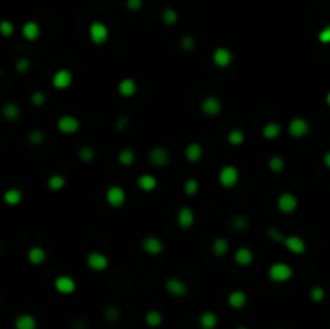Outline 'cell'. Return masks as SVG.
<instances>
[{
	"instance_id": "cell-1",
	"label": "cell",
	"mask_w": 330,
	"mask_h": 329,
	"mask_svg": "<svg viewBox=\"0 0 330 329\" xmlns=\"http://www.w3.org/2000/svg\"><path fill=\"white\" fill-rule=\"evenodd\" d=\"M293 274H295V271H293L292 265H289L287 261H274L267 268V278L272 284L289 283L293 278Z\"/></svg>"
},
{
	"instance_id": "cell-2",
	"label": "cell",
	"mask_w": 330,
	"mask_h": 329,
	"mask_svg": "<svg viewBox=\"0 0 330 329\" xmlns=\"http://www.w3.org/2000/svg\"><path fill=\"white\" fill-rule=\"evenodd\" d=\"M240 181V169L235 164H224L218 173V182L224 189H234Z\"/></svg>"
},
{
	"instance_id": "cell-3",
	"label": "cell",
	"mask_w": 330,
	"mask_h": 329,
	"mask_svg": "<svg viewBox=\"0 0 330 329\" xmlns=\"http://www.w3.org/2000/svg\"><path fill=\"white\" fill-rule=\"evenodd\" d=\"M105 200L108 206H111V208H123L127 202V194H126V189L121 187L118 184H113L110 186L107 191H105Z\"/></svg>"
},
{
	"instance_id": "cell-4",
	"label": "cell",
	"mask_w": 330,
	"mask_h": 329,
	"mask_svg": "<svg viewBox=\"0 0 330 329\" xmlns=\"http://www.w3.org/2000/svg\"><path fill=\"white\" fill-rule=\"evenodd\" d=\"M87 34L94 45H103L110 39V28L102 21H92L87 29Z\"/></svg>"
},
{
	"instance_id": "cell-5",
	"label": "cell",
	"mask_w": 330,
	"mask_h": 329,
	"mask_svg": "<svg viewBox=\"0 0 330 329\" xmlns=\"http://www.w3.org/2000/svg\"><path fill=\"white\" fill-rule=\"evenodd\" d=\"M309 132H311V126L308 123V120L303 117L292 118L289 121V124H287V134H289L292 139H303L306 137Z\"/></svg>"
},
{
	"instance_id": "cell-6",
	"label": "cell",
	"mask_w": 330,
	"mask_h": 329,
	"mask_svg": "<svg viewBox=\"0 0 330 329\" xmlns=\"http://www.w3.org/2000/svg\"><path fill=\"white\" fill-rule=\"evenodd\" d=\"M85 265L90 271L94 273H103L110 268V258L103 252L92 250L85 255Z\"/></svg>"
},
{
	"instance_id": "cell-7",
	"label": "cell",
	"mask_w": 330,
	"mask_h": 329,
	"mask_svg": "<svg viewBox=\"0 0 330 329\" xmlns=\"http://www.w3.org/2000/svg\"><path fill=\"white\" fill-rule=\"evenodd\" d=\"M276 206L284 215H293L298 210L299 200L293 192H282L276 200Z\"/></svg>"
},
{
	"instance_id": "cell-8",
	"label": "cell",
	"mask_w": 330,
	"mask_h": 329,
	"mask_svg": "<svg viewBox=\"0 0 330 329\" xmlns=\"http://www.w3.org/2000/svg\"><path fill=\"white\" fill-rule=\"evenodd\" d=\"M211 62L219 70H225L234 63V52L229 47H216L211 53Z\"/></svg>"
},
{
	"instance_id": "cell-9",
	"label": "cell",
	"mask_w": 330,
	"mask_h": 329,
	"mask_svg": "<svg viewBox=\"0 0 330 329\" xmlns=\"http://www.w3.org/2000/svg\"><path fill=\"white\" fill-rule=\"evenodd\" d=\"M169 162H171V152L166 147H163V145H155V147L150 149L148 163L153 168L161 169V168L166 166Z\"/></svg>"
},
{
	"instance_id": "cell-10",
	"label": "cell",
	"mask_w": 330,
	"mask_h": 329,
	"mask_svg": "<svg viewBox=\"0 0 330 329\" xmlns=\"http://www.w3.org/2000/svg\"><path fill=\"white\" fill-rule=\"evenodd\" d=\"M200 112L208 118H216L222 112V102L216 95H206L200 102Z\"/></svg>"
},
{
	"instance_id": "cell-11",
	"label": "cell",
	"mask_w": 330,
	"mask_h": 329,
	"mask_svg": "<svg viewBox=\"0 0 330 329\" xmlns=\"http://www.w3.org/2000/svg\"><path fill=\"white\" fill-rule=\"evenodd\" d=\"M52 87L55 90H66L73 86L74 82V76H73V71L68 68H60L53 73V76L50 79Z\"/></svg>"
},
{
	"instance_id": "cell-12",
	"label": "cell",
	"mask_w": 330,
	"mask_h": 329,
	"mask_svg": "<svg viewBox=\"0 0 330 329\" xmlns=\"http://www.w3.org/2000/svg\"><path fill=\"white\" fill-rule=\"evenodd\" d=\"M140 248L148 257H160L164 252V242L158 236H145L140 241Z\"/></svg>"
},
{
	"instance_id": "cell-13",
	"label": "cell",
	"mask_w": 330,
	"mask_h": 329,
	"mask_svg": "<svg viewBox=\"0 0 330 329\" xmlns=\"http://www.w3.org/2000/svg\"><path fill=\"white\" fill-rule=\"evenodd\" d=\"M53 289L62 295H73L77 289V283L70 274H58L53 279Z\"/></svg>"
},
{
	"instance_id": "cell-14",
	"label": "cell",
	"mask_w": 330,
	"mask_h": 329,
	"mask_svg": "<svg viewBox=\"0 0 330 329\" xmlns=\"http://www.w3.org/2000/svg\"><path fill=\"white\" fill-rule=\"evenodd\" d=\"M57 129L63 136H73V134L79 132V129H81V121L74 115H63V117L57 120Z\"/></svg>"
},
{
	"instance_id": "cell-15",
	"label": "cell",
	"mask_w": 330,
	"mask_h": 329,
	"mask_svg": "<svg viewBox=\"0 0 330 329\" xmlns=\"http://www.w3.org/2000/svg\"><path fill=\"white\" fill-rule=\"evenodd\" d=\"M164 289H166L168 294L174 298H184L188 294L187 283L176 276H169L166 281H164Z\"/></svg>"
},
{
	"instance_id": "cell-16",
	"label": "cell",
	"mask_w": 330,
	"mask_h": 329,
	"mask_svg": "<svg viewBox=\"0 0 330 329\" xmlns=\"http://www.w3.org/2000/svg\"><path fill=\"white\" fill-rule=\"evenodd\" d=\"M282 246L293 255H304L308 250L306 241H304L301 236H296V234L285 236L284 241H282Z\"/></svg>"
},
{
	"instance_id": "cell-17",
	"label": "cell",
	"mask_w": 330,
	"mask_h": 329,
	"mask_svg": "<svg viewBox=\"0 0 330 329\" xmlns=\"http://www.w3.org/2000/svg\"><path fill=\"white\" fill-rule=\"evenodd\" d=\"M195 211L190 206H181L176 213V223L182 231H190L195 224Z\"/></svg>"
},
{
	"instance_id": "cell-18",
	"label": "cell",
	"mask_w": 330,
	"mask_h": 329,
	"mask_svg": "<svg viewBox=\"0 0 330 329\" xmlns=\"http://www.w3.org/2000/svg\"><path fill=\"white\" fill-rule=\"evenodd\" d=\"M116 90H118V94L123 97V99H131V97H134L139 92V84L134 78L126 76L123 79H119Z\"/></svg>"
},
{
	"instance_id": "cell-19",
	"label": "cell",
	"mask_w": 330,
	"mask_h": 329,
	"mask_svg": "<svg viewBox=\"0 0 330 329\" xmlns=\"http://www.w3.org/2000/svg\"><path fill=\"white\" fill-rule=\"evenodd\" d=\"M136 184H137V187H139V191H142V192H145V194H150V192L156 191V187H158V179H156V176H155V174H151V173H142V174H139V176H137Z\"/></svg>"
},
{
	"instance_id": "cell-20",
	"label": "cell",
	"mask_w": 330,
	"mask_h": 329,
	"mask_svg": "<svg viewBox=\"0 0 330 329\" xmlns=\"http://www.w3.org/2000/svg\"><path fill=\"white\" fill-rule=\"evenodd\" d=\"M248 303V295L245 290L242 289H234L229 292L227 295V305L232 308V310H242L245 308Z\"/></svg>"
},
{
	"instance_id": "cell-21",
	"label": "cell",
	"mask_w": 330,
	"mask_h": 329,
	"mask_svg": "<svg viewBox=\"0 0 330 329\" xmlns=\"http://www.w3.org/2000/svg\"><path fill=\"white\" fill-rule=\"evenodd\" d=\"M284 132V126L279 123V121H267V123L262 126L261 136L264 141H276Z\"/></svg>"
},
{
	"instance_id": "cell-22",
	"label": "cell",
	"mask_w": 330,
	"mask_h": 329,
	"mask_svg": "<svg viewBox=\"0 0 330 329\" xmlns=\"http://www.w3.org/2000/svg\"><path fill=\"white\" fill-rule=\"evenodd\" d=\"M40 34H42V29H40V24L36 23V21H26L21 26V36L24 41L28 42H36L40 39Z\"/></svg>"
},
{
	"instance_id": "cell-23",
	"label": "cell",
	"mask_w": 330,
	"mask_h": 329,
	"mask_svg": "<svg viewBox=\"0 0 330 329\" xmlns=\"http://www.w3.org/2000/svg\"><path fill=\"white\" fill-rule=\"evenodd\" d=\"M203 155H205V150H203V147H201V144H200V142H188V144L185 145L184 157H185V160H187L188 163L195 164V163L201 162V158H203Z\"/></svg>"
},
{
	"instance_id": "cell-24",
	"label": "cell",
	"mask_w": 330,
	"mask_h": 329,
	"mask_svg": "<svg viewBox=\"0 0 330 329\" xmlns=\"http://www.w3.org/2000/svg\"><path fill=\"white\" fill-rule=\"evenodd\" d=\"M234 261L235 265L247 268L255 261V252L250 247H238L234 252Z\"/></svg>"
},
{
	"instance_id": "cell-25",
	"label": "cell",
	"mask_w": 330,
	"mask_h": 329,
	"mask_svg": "<svg viewBox=\"0 0 330 329\" xmlns=\"http://www.w3.org/2000/svg\"><path fill=\"white\" fill-rule=\"evenodd\" d=\"M47 252H45V248L44 247H40V246H33V247H29V250H28V253H26V258H28V261L31 263L33 266H40V265H44L45 261H47Z\"/></svg>"
},
{
	"instance_id": "cell-26",
	"label": "cell",
	"mask_w": 330,
	"mask_h": 329,
	"mask_svg": "<svg viewBox=\"0 0 330 329\" xmlns=\"http://www.w3.org/2000/svg\"><path fill=\"white\" fill-rule=\"evenodd\" d=\"M229 250H230V244H229V241L225 239V237H222V236L216 237V239L213 241V244H211V253L215 255L216 258H224V257H227Z\"/></svg>"
},
{
	"instance_id": "cell-27",
	"label": "cell",
	"mask_w": 330,
	"mask_h": 329,
	"mask_svg": "<svg viewBox=\"0 0 330 329\" xmlns=\"http://www.w3.org/2000/svg\"><path fill=\"white\" fill-rule=\"evenodd\" d=\"M2 199H3V204L7 206H18V205H21L23 199H24V194H23L21 189L10 187L3 192Z\"/></svg>"
},
{
	"instance_id": "cell-28",
	"label": "cell",
	"mask_w": 330,
	"mask_h": 329,
	"mask_svg": "<svg viewBox=\"0 0 330 329\" xmlns=\"http://www.w3.org/2000/svg\"><path fill=\"white\" fill-rule=\"evenodd\" d=\"M66 178L63 174H60V173H52L50 176L47 178V182H45V186H47V189L50 192H53V194H57V192H62L63 189L66 187Z\"/></svg>"
},
{
	"instance_id": "cell-29",
	"label": "cell",
	"mask_w": 330,
	"mask_h": 329,
	"mask_svg": "<svg viewBox=\"0 0 330 329\" xmlns=\"http://www.w3.org/2000/svg\"><path fill=\"white\" fill-rule=\"evenodd\" d=\"M13 326L15 329H37V320L31 313H21L15 318Z\"/></svg>"
},
{
	"instance_id": "cell-30",
	"label": "cell",
	"mask_w": 330,
	"mask_h": 329,
	"mask_svg": "<svg viewBox=\"0 0 330 329\" xmlns=\"http://www.w3.org/2000/svg\"><path fill=\"white\" fill-rule=\"evenodd\" d=\"M219 325V318L215 312H211V310H206L200 315L198 318V326L201 329H216Z\"/></svg>"
},
{
	"instance_id": "cell-31",
	"label": "cell",
	"mask_w": 330,
	"mask_h": 329,
	"mask_svg": "<svg viewBox=\"0 0 330 329\" xmlns=\"http://www.w3.org/2000/svg\"><path fill=\"white\" fill-rule=\"evenodd\" d=\"M2 117L7 121H16L21 117V108L15 102H7L2 107Z\"/></svg>"
},
{
	"instance_id": "cell-32",
	"label": "cell",
	"mask_w": 330,
	"mask_h": 329,
	"mask_svg": "<svg viewBox=\"0 0 330 329\" xmlns=\"http://www.w3.org/2000/svg\"><path fill=\"white\" fill-rule=\"evenodd\" d=\"M136 150L131 149V147H124L118 152V163L121 164L123 168H129L132 166L134 163H136Z\"/></svg>"
},
{
	"instance_id": "cell-33",
	"label": "cell",
	"mask_w": 330,
	"mask_h": 329,
	"mask_svg": "<svg viewBox=\"0 0 330 329\" xmlns=\"http://www.w3.org/2000/svg\"><path fill=\"white\" fill-rule=\"evenodd\" d=\"M163 313L158 312V310H148V312L145 313V325L148 328H160L163 325Z\"/></svg>"
},
{
	"instance_id": "cell-34",
	"label": "cell",
	"mask_w": 330,
	"mask_h": 329,
	"mask_svg": "<svg viewBox=\"0 0 330 329\" xmlns=\"http://www.w3.org/2000/svg\"><path fill=\"white\" fill-rule=\"evenodd\" d=\"M225 139H227V144L232 145V147H240V145L245 144V132L235 127V129H230L227 132V137Z\"/></svg>"
},
{
	"instance_id": "cell-35",
	"label": "cell",
	"mask_w": 330,
	"mask_h": 329,
	"mask_svg": "<svg viewBox=\"0 0 330 329\" xmlns=\"http://www.w3.org/2000/svg\"><path fill=\"white\" fill-rule=\"evenodd\" d=\"M267 169H269V171H271V173H274V174L282 173L284 169H285V160H284V157H280V155H272V157L267 160Z\"/></svg>"
},
{
	"instance_id": "cell-36",
	"label": "cell",
	"mask_w": 330,
	"mask_h": 329,
	"mask_svg": "<svg viewBox=\"0 0 330 329\" xmlns=\"http://www.w3.org/2000/svg\"><path fill=\"white\" fill-rule=\"evenodd\" d=\"M177 21H179V13L174 8L168 7L161 11V23L164 26H176Z\"/></svg>"
},
{
	"instance_id": "cell-37",
	"label": "cell",
	"mask_w": 330,
	"mask_h": 329,
	"mask_svg": "<svg viewBox=\"0 0 330 329\" xmlns=\"http://www.w3.org/2000/svg\"><path fill=\"white\" fill-rule=\"evenodd\" d=\"M182 191L187 197H193L200 192V182L195 178H188L184 181V186H182Z\"/></svg>"
},
{
	"instance_id": "cell-38",
	"label": "cell",
	"mask_w": 330,
	"mask_h": 329,
	"mask_svg": "<svg viewBox=\"0 0 330 329\" xmlns=\"http://www.w3.org/2000/svg\"><path fill=\"white\" fill-rule=\"evenodd\" d=\"M76 157H77L79 162L90 163V162H94V158H95V150L90 147V145H82V147L77 150Z\"/></svg>"
},
{
	"instance_id": "cell-39",
	"label": "cell",
	"mask_w": 330,
	"mask_h": 329,
	"mask_svg": "<svg viewBox=\"0 0 330 329\" xmlns=\"http://www.w3.org/2000/svg\"><path fill=\"white\" fill-rule=\"evenodd\" d=\"M326 289L322 288V286H313V288L309 289L308 292V297L309 300L313 303H322L324 300H326Z\"/></svg>"
},
{
	"instance_id": "cell-40",
	"label": "cell",
	"mask_w": 330,
	"mask_h": 329,
	"mask_svg": "<svg viewBox=\"0 0 330 329\" xmlns=\"http://www.w3.org/2000/svg\"><path fill=\"white\" fill-rule=\"evenodd\" d=\"M28 142L34 145V147H39V145H42L45 142V134L44 131L40 129H33L31 132L28 134Z\"/></svg>"
},
{
	"instance_id": "cell-41",
	"label": "cell",
	"mask_w": 330,
	"mask_h": 329,
	"mask_svg": "<svg viewBox=\"0 0 330 329\" xmlns=\"http://www.w3.org/2000/svg\"><path fill=\"white\" fill-rule=\"evenodd\" d=\"M250 226V221L247 216L243 215H237L234 216V219H232V228H234L235 231H238V233H243V231H247Z\"/></svg>"
},
{
	"instance_id": "cell-42",
	"label": "cell",
	"mask_w": 330,
	"mask_h": 329,
	"mask_svg": "<svg viewBox=\"0 0 330 329\" xmlns=\"http://www.w3.org/2000/svg\"><path fill=\"white\" fill-rule=\"evenodd\" d=\"M0 34H2V38L5 39L11 38V36L15 34V24L10 20H2L0 21Z\"/></svg>"
},
{
	"instance_id": "cell-43",
	"label": "cell",
	"mask_w": 330,
	"mask_h": 329,
	"mask_svg": "<svg viewBox=\"0 0 330 329\" xmlns=\"http://www.w3.org/2000/svg\"><path fill=\"white\" fill-rule=\"evenodd\" d=\"M181 48L187 53L193 52L195 48H197V41L193 39V36H184V38L181 39Z\"/></svg>"
},
{
	"instance_id": "cell-44",
	"label": "cell",
	"mask_w": 330,
	"mask_h": 329,
	"mask_svg": "<svg viewBox=\"0 0 330 329\" xmlns=\"http://www.w3.org/2000/svg\"><path fill=\"white\" fill-rule=\"evenodd\" d=\"M47 102V95L42 92V90H36V92L31 94V105L39 108V107H44Z\"/></svg>"
},
{
	"instance_id": "cell-45",
	"label": "cell",
	"mask_w": 330,
	"mask_h": 329,
	"mask_svg": "<svg viewBox=\"0 0 330 329\" xmlns=\"http://www.w3.org/2000/svg\"><path fill=\"white\" fill-rule=\"evenodd\" d=\"M31 68V62H29L28 58H18L15 62V70L16 73H20V75H26Z\"/></svg>"
},
{
	"instance_id": "cell-46",
	"label": "cell",
	"mask_w": 330,
	"mask_h": 329,
	"mask_svg": "<svg viewBox=\"0 0 330 329\" xmlns=\"http://www.w3.org/2000/svg\"><path fill=\"white\" fill-rule=\"evenodd\" d=\"M103 315H105V320L110 321V323H116L121 318V312H119L118 307H108Z\"/></svg>"
},
{
	"instance_id": "cell-47",
	"label": "cell",
	"mask_w": 330,
	"mask_h": 329,
	"mask_svg": "<svg viewBox=\"0 0 330 329\" xmlns=\"http://www.w3.org/2000/svg\"><path fill=\"white\" fill-rule=\"evenodd\" d=\"M317 41H319L322 45H330V24L324 26L321 31L317 33Z\"/></svg>"
},
{
	"instance_id": "cell-48",
	"label": "cell",
	"mask_w": 330,
	"mask_h": 329,
	"mask_svg": "<svg viewBox=\"0 0 330 329\" xmlns=\"http://www.w3.org/2000/svg\"><path fill=\"white\" fill-rule=\"evenodd\" d=\"M267 237L271 239L272 242H277V244H282V241H284V234L280 233V229H277V228H269L267 229Z\"/></svg>"
},
{
	"instance_id": "cell-49",
	"label": "cell",
	"mask_w": 330,
	"mask_h": 329,
	"mask_svg": "<svg viewBox=\"0 0 330 329\" xmlns=\"http://www.w3.org/2000/svg\"><path fill=\"white\" fill-rule=\"evenodd\" d=\"M144 7V0H126V8L129 11H139Z\"/></svg>"
},
{
	"instance_id": "cell-50",
	"label": "cell",
	"mask_w": 330,
	"mask_h": 329,
	"mask_svg": "<svg viewBox=\"0 0 330 329\" xmlns=\"http://www.w3.org/2000/svg\"><path fill=\"white\" fill-rule=\"evenodd\" d=\"M127 126H129V118H126V117H119L118 120L114 121V129L116 131H124Z\"/></svg>"
},
{
	"instance_id": "cell-51",
	"label": "cell",
	"mask_w": 330,
	"mask_h": 329,
	"mask_svg": "<svg viewBox=\"0 0 330 329\" xmlns=\"http://www.w3.org/2000/svg\"><path fill=\"white\" fill-rule=\"evenodd\" d=\"M322 164L330 171V150L324 152V155H322Z\"/></svg>"
},
{
	"instance_id": "cell-52",
	"label": "cell",
	"mask_w": 330,
	"mask_h": 329,
	"mask_svg": "<svg viewBox=\"0 0 330 329\" xmlns=\"http://www.w3.org/2000/svg\"><path fill=\"white\" fill-rule=\"evenodd\" d=\"M326 103H327V107L330 108V90L326 94Z\"/></svg>"
},
{
	"instance_id": "cell-53",
	"label": "cell",
	"mask_w": 330,
	"mask_h": 329,
	"mask_svg": "<svg viewBox=\"0 0 330 329\" xmlns=\"http://www.w3.org/2000/svg\"><path fill=\"white\" fill-rule=\"evenodd\" d=\"M235 329H250V328H247V326H237Z\"/></svg>"
}]
</instances>
